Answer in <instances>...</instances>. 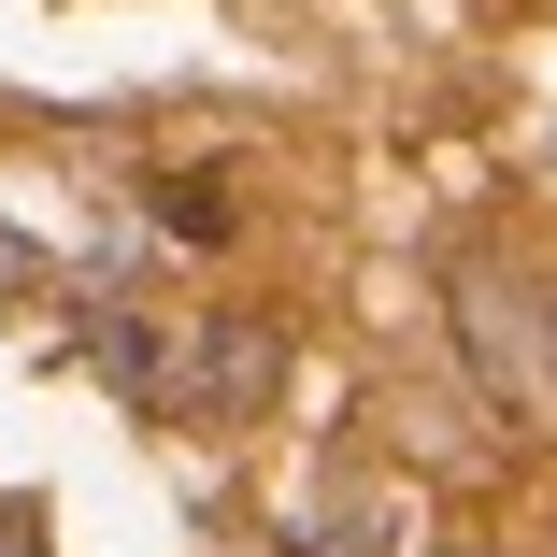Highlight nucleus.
Returning a JSON list of instances; mask_svg holds the SVG:
<instances>
[{
    "label": "nucleus",
    "mask_w": 557,
    "mask_h": 557,
    "mask_svg": "<svg viewBox=\"0 0 557 557\" xmlns=\"http://www.w3.org/2000/svg\"><path fill=\"white\" fill-rule=\"evenodd\" d=\"M458 358H472V386L515 414V429H543L557 414V344H543V272H500V258H472L458 272Z\"/></svg>",
    "instance_id": "1"
},
{
    "label": "nucleus",
    "mask_w": 557,
    "mask_h": 557,
    "mask_svg": "<svg viewBox=\"0 0 557 557\" xmlns=\"http://www.w3.org/2000/svg\"><path fill=\"white\" fill-rule=\"evenodd\" d=\"M158 400L200 414V429H258V414H286V329H272V314H200L186 344L158 358Z\"/></svg>",
    "instance_id": "2"
},
{
    "label": "nucleus",
    "mask_w": 557,
    "mask_h": 557,
    "mask_svg": "<svg viewBox=\"0 0 557 557\" xmlns=\"http://www.w3.org/2000/svg\"><path fill=\"white\" fill-rule=\"evenodd\" d=\"M144 214H158V230H186V244H230V200H214V172H158Z\"/></svg>",
    "instance_id": "3"
},
{
    "label": "nucleus",
    "mask_w": 557,
    "mask_h": 557,
    "mask_svg": "<svg viewBox=\"0 0 557 557\" xmlns=\"http://www.w3.org/2000/svg\"><path fill=\"white\" fill-rule=\"evenodd\" d=\"M44 272H58V258H44V244H29V230H0V300H29V286H44Z\"/></svg>",
    "instance_id": "4"
},
{
    "label": "nucleus",
    "mask_w": 557,
    "mask_h": 557,
    "mask_svg": "<svg viewBox=\"0 0 557 557\" xmlns=\"http://www.w3.org/2000/svg\"><path fill=\"white\" fill-rule=\"evenodd\" d=\"M0 557H44V515L29 500H0Z\"/></svg>",
    "instance_id": "5"
}]
</instances>
